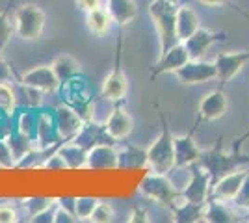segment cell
<instances>
[{"label":"cell","mask_w":249,"mask_h":223,"mask_svg":"<svg viewBox=\"0 0 249 223\" xmlns=\"http://www.w3.org/2000/svg\"><path fill=\"white\" fill-rule=\"evenodd\" d=\"M156 112H158L162 130H160V136L155 139V143L147 149V166L153 173L167 175L175 168V141H173L175 136L169 130L166 114L160 108H156Z\"/></svg>","instance_id":"obj_1"},{"label":"cell","mask_w":249,"mask_h":223,"mask_svg":"<svg viewBox=\"0 0 249 223\" xmlns=\"http://www.w3.org/2000/svg\"><path fill=\"white\" fill-rule=\"evenodd\" d=\"M178 2L177 0H153L149 4V15L155 22L158 41H160V54L166 52L177 45V11H178Z\"/></svg>","instance_id":"obj_2"},{"label":"cell","mask_w":249,"mask_h":223,"mask_svg":"<svg viewBox=\"0 0 249 223\" xmlns=\"http://www.w3.org/2000/svg\"><path fill=\"white\" fill-rule=\"evenodd\" d=\"M199 164L208 171L210 175V182L212 186L221 179L225 177L231 171L240 170L242 166H249V156L246 154H240V151H231V153H225L223 151V145H221V138L218 139V143L208 151H203L201 153V158H199Z\"/></svg>","instance_id":"obj_3"},{"label":"cell","mask_w":249,"mask_h":223,"mask_svg":"<svg viewBox=\"0 0 249 223\" xmlns=\"http://www.w3.org/2000/svg\"><path fill=\"white\" fill-rule=\"evenodd\" d=\"M45 22H47L45 11L36 4H22L15 10L13 17L15 32L24 41H37L45 30Z\"/></svg>","instance_id":"obj_4"},{"label":"cell","mask_w":249,"mask_h":223,"mask_svg":"<svg viewBox=\"0 0 249 223\" xmlns=\"http://www.w3.org/2000/svg\"><path fill=\"white\" fill-rule=\"evenodd\" d=\"M140 191L145 195L147 199L164 205L167 208H173L178 199H182L180 190H177L173 182L167 179V175H160V173H151L140 184Z\"/></svg>","instance_id":"obj_5"},{"label":"cell","mask_w":249,"mask_h":223,"mask_svg":"<svg viewBox=\"0 0 249 223\" xmlns=\"http://www.w3.org/2000/svg\"><path fill=\"white\" fill-rule=\"evenodd\" d=\"M188 168H190V182L180 190L182 199L192 201V203H207L208 191H210V188H212V182H210L208 171L205 170L199 162L190 164Z\"/></svg>","instance_id":"obj_6"},{"label":"cell","mask_w":249,"mask_h":223,"mask_svg":"<svg viewBox=\"0 0 249 223\" xmlns=\"http://www.w3.org/2000/svg\"><path fill=\"white\" fill-rule=\"evenodd\" d=\"M175 76L182 84L194 86L218 78V71H216L214 62L210 64V62H203V60H188L186 64L177 71Z\"/></svg>","instance_id":"obj_7"},{"label":"cell","mask_w":249,"mask_h":223,"mask_svg":"<svg viewBox=\"0 0 249 223\" xmlns=\"http://www.w3.org/2000/svg\"><path fill=\"white\" fill-rule=\"evenodd\" d=\"M21 84L34 87V89H37L41 93H54L62 82L58 80L52 65H37V67H34V69L22 74Z\"/></svg>","instance_id":"obj_8"},{"label":"cell","mask_w":249,"mask_h":223,"mask_svg":"<svg viewBox=\"0 0 249 223\" xmlns=\"http://www.w3.org/2000/svg\"><path fill=\"white\" fill-rule=\"evenodd\" d=\"M227 106H229V103H227L225 93H223V87L207 93V95L201 99V103H199L197 123H196L194 130H197V125L203 123V121H216L219 117H223L225 112H227Z\"/></svg>","instance_id":"obj_9"},{"label":"cell","mask_w":249,"mask_h":223,"mask_svg":"<svg viewBox=\"0 0 249 223\" xmlns=\"http://www.w3.org/2000/svg\"><path fill=\"white\" fill-rule=\"evenodd\" d=\"M227 39V32H212L208 28H199L196 34H192L184 43L190 60H203V56L208 49L218 41H225Z\"/></svg>","instance_id":"obj_10"},{"label":"cell","mask_w":249,"mask_h":223,"mask_svg":"<svg viewBox=\"0 0 249 223\" xmlns=\"http://www.w3.org/2000/svg\"><path fill=\"white\" fill-rule=\"evenodd\" d=\"M249 62V51H240V52L231 54H219L214 60L216 71H218L219 87L227 84L231 78H234L236 74L244 69V65Z\"/></svg>","instance_id":"obj_11"},{"label":"cell","mask_w":249,"mask_h":223,"mask_svg":"<svg viewBox=\"0 0 249 223\" xmlns=\"http://www.w3.org/2000/svg\"><path fill=\"white\" fill-rule=\"evenodd\" d=\"M188 60H190V54H188L184 43H177L171 49H167L166 52L160 54V60L156 62L151 71V78H156V76L166 73H177Z\"/></svg>","instance_id":"obj_12"},{"label":"cell","mask_w":249,"mask_h":223,"mask_svg":"<svg viewBox=\"0 0 249 223\" xmlns=\"http://www.w3.org/2000/svg\"><path fill=\"white\" fill-rule=\"evenodd\" d=\"M249 170H236L227 173L225 177H221L214 186V199H221V201H234V197L238 195L242 184L248 177Z\"/></svg>","instance_id":"obj_13"},{"label":"cell","mask_w":249,"mask_h":223,"mask_svg":"<svg viewBox=\"0 0 249 223\" xmlns=\"http://www.w3.org/2000/svg\"><path fill=\"white\" fill-rule=\"evenodd\" d=\"M194 132H188L186 136H175V168H186L194 162H199L201 158V149L194 141Z\"/></svg>","instance_id":"obj_14"},{"label":"cell","mask_w":249,"mask_h":223,"mask_svg":"<svg viewBox=\"0 0 249 223\" xmlns=\"http://www.w3.org/2000/svg\"><path fill=\"white\" fill-rule=\"evenodd\" d=\"M88 170H114L117 168V151L110 143H99L88 151Z\"/></svg>","instance_id":"obj_15"},{"label":"cell","mask_w":249,"mask_h":223,"mask_svg":"<svg viewBox=\"0 0 249 223\" xmlns=\"http://www.w3.org/2000/svg\"><path fill=\"white\" fill-rule=\"evenodd\" d=\"M128 91V82H126V76L119 67V62L114 69L108 73V76L104 78L103 82V97L108 101H114V103H121Z\"/></svg>","instance_id":"obj_16"},{"label":"cell","mask_w":249,"mask_h":223,"mask_svg":"<svg viewBox=\"0 0 249 223\" xmlns=\"http://www.w3.org/2000/svg\"><path fill=\"white\" fill-rule=\"evenodd\" d=\"M104 128L112 139H124L132 132L134 121H132L130 114H126L123 108H114L104 123Z\"/></svg>","instance_id":"obj_17"},{"label":"cell","mask_w":249,"mask_h":223,"mask_svg":"<svg viewBox=\"0 0 249 223\" xmlns=\"http://www.w3.org/2000/svg\"><path fill=\"white\" fill-rule=\"evenodd\" d=\"M106 10L110 13L112 21L123 28L128 22H132L138 17V6L134 0H108Z\"/></svg>","instance_id":"obj_18"},{"label":"cell","mask_w":249,"mask_h":223,"mask_svg":"<svg viewBox=\"0 0 249 223\" xmlns=\"http://www.w3.org/2000/svg\"><path fill=\"white\" fill-rule=\"evenodd\" d=\"M205 210H207V203H192V201H178L171 208L173 212V222L177 223H196L205 220Z\"/></svg>","instance_id":"obj_19"},{"label":"cell","mask_w":249,"mask_h":223,"mask_svg":"<svg viewBox=\"0 0 249 223\" xmlns=\"http://www.w3.org/2000/svg\"><path fill=\"white\" fill-rule=\"evenodd\" d=\"M56 125H58V132H60V138H74L78 134V130L82 128V119L80 116L69 110V108H58L56 110Z\"/></svg>","instance_id":"obj_20"},{"label":"cell","mask_w":249,"mask_h":223,"mask_svg":"<svg viewBox=\"0 0 249 223\" xmlns=\"http://www.w3.org/2000/svg\"><path fill=\"white\" fill-rule=\"evenodd\" d=\"M201 28L199 17L194 8L190 6H178L177 11V37L178 41H186L192 34H196Z\"/></svg>","instance_id":"obj_21"},{"label":"cell","mask_w":249,"mask_h":223,"mask_svg":"<svg viewBox=\"0 0 249 223\" xmlns=\"http://www.w3.org/2000/svg\"><path fill=\"white\" fill-rule=\"evenodd\" d=\"M52 69H54V73H56L58 80H60L62 84L73 80L74 76L80 74V65H78V62L74 60L73 56H69V54L58 56V58L54 60V64H52Z\"/></svg>","instance_id":"obj_22"},{"label":"cell","mask_w":249,"mask_h":223,"mask_svg":"<svg viewBox=\"0 0 249 223\" xmlns=\"http://www.w3.org/2000/svg\"><path fill=\"white\" fill-rule=\"evenodd\" d=\"M205 222L232 223V222H238V218H236L234 212H232L227 205H225V201H221V199H214V201H207Z\"/></svg>","instance_id":"obj_23"},{"label":"cell","mask_w":249,"mask_h":223,"mask_svg":"<svg viewBox=\"0 0 249 223\" xmlns=\"http://www.w3.org/2000/svg\"><path fill=\"white\" fill-rule=\"evenodd\" d=\"M112 17H110V13L106 8H97V10H91L88 11V15H86V24H88V28L91 30V34L95 35H106L108 30H110V26H112Z\"/></svg>","instance_id":"obj_24"},{"label":"cell","mask_w":249,"mask_h":223,"mask_svg":"<svg viewBox=\"0 0 249 223\" xmlns=\"http://www.w3.org/2000/svg\"><path fill=\"white\" fill-rule=\"evenodd\" d=\"M147 166V151L134 147H124L121 153H117V168H143Z\"/></svg>","instance_id":"obj_25"},{"label":"cell","mask_w":249,"mask_h":223,"mask_svg":"<svg viewBox=\"0 0 249 223\" xmlns=\"http://www.w3.org/2000/svg\"><path fill=\"white\" fill-rule=\"evenodd\" d=\"M60 154H62L65 162H67V166L71 168V170H78V168H86V160H88V151L82 149L80 145H65L58 151Z\"/></svg>","instance_id":"obj_26"},{"label":"cell","mask_w":249,"mask_h":223,"mask_svg":"<svg viewBox=\"0 0 249 223\" xmlns=\"http://www.w3.org/2000/svg\"><path fill=\"white\" fill-rule=\"evenodd\" d=\"M10 10H11V0L10 4L4 8V11H0V51L6 49V45L10 43L11 35L15 32V24L10 21Z\"/></svg>","instance_id":"obj_27"},{"label":"cell","mask_w":249,"mask_h":223,"mask_svg":"<svg viewBox=\"0 0 249 223\" xmlns=\"http://www.w3.org/2000/svg\"><path fill=\"white\" fill-rule=\"evenodd\" d=\"M112 220H114V208H112V205H108V203H104V201L97 203V206H95L91 216H89V222L108 223V222H112Z\"/></svg>","instance_id":"obj_28"},{"label":"cell","mask_w":249,"mask_h":223,"mask_svg":"<svg viewBox=\"0 0 249 223\" xmlns=\"http://www.w3.org/2000/svg\"><path fill=\"white\" fill-rule=\"evenodd\" d=\"M97 199L95 197H76V205H74V212L78 220H89V216L97 206Z\"/></svg>","instance_id":"obj_29"},{"label":"cell","mask_w":249,"mask_h":223,"mask_svg":"<svg viewBox=\"0 0 249 223\" xmlns=\"http://www.w3.org/2000/svg\"><path fill=\"white\" fill-rule=\"evenodd\" d=\"M15 106V91L10 82L0 84V112H11Z\"/></svg>","instance_id":"obj_30"},{"label":"cell","mask_w":249,"mask_h":223,"mask_svg":"<svg viewBox=\"0 0 249 223\" xmlns=\"http://www.w3.org/2000/svg\"><path fill=\"white\" fill-rule=\"evenodd\" d=\"M52 203H56L54 199H47V197H32V199H26L24 201V208H26V214L30 216V220L34 216H37V214L45 210V208H49Z\"/></svg>","instance_id":"obj_31"},{"label":"cell","mask_w":249,"mask_h":223,"mask_svg":"<svg viewBox=\"0 0 249 223\" xmlns=\"http://www.w3.org/2000/svg\"><path fill=\"white\" fill-rule=\"evenodd\" d=\"M37 117L39 116H34L30 112H26V114H22L21 121H19V130L32 139L37 136Z\"/></svg>","instance_id":"obj_32"},{"label":"cell","mask_w":249,"mask_h":223,"mask_svg":"<svg viewBox=\"0 0 249 223\" xmlns=\"http://www.w3.org/2000/svg\"><path fill=\"white\" fill-rule=\"evenodd\" d=\"M13 153L8 141L0 139V168H11L13 166Z\"/></svg>","instance_id":"obj_33"},{"label":"cell","mask_w":249,"mask_h":223,"mask_svg":"<svg viewBox=\"0 0 249 223\" xmlns=\"http://www.w3.org/2000/svg\"><path fill=\"white\" fill-rule=\"evenodd\" d=\"M43 168L45 170H69L67 162H65V158H63L60 153H54L52 156H49V160L43 164Z\"/></svg>","instance_id":"obj_34"},{"label":"cell","mask_w":249,"mask_h":223,"mask_svg":"<svg viewBox=\"0 0 249 223\" xmlns=\"http://www.w3.org/2000/svg\"><path fill=\"white\" fill-rule=\"evenodd\" d=\"M234 203H236L238 206L249 208V173H248V177H246V181H244V184H242V188H240L238 195L234 197Z\"/></svg>","instance_id":"obj_35"},{"label":"cell","mask_w":249,"mask_h":223,"mask_svg":"<svg viewBox=\"0 0 249 223\" xmlns=\"http://www.w3.org/2000/svg\"><path fill=\"white\" fill-rule=\"evenodd\" d=\"M196 2H199V4H203V6H210V8H218V6H229L231 10L238 11L240 15H244V17H248V19H249L248 13H244V11L240 10V8H236L234 4H231L229 0H196Z\"/></svg>","instance_id":"obj_36"},{"label":"cell","mask_w":249,"mask_h":223,"mask_svg":"<svg viewBox=\"0 0 249 223\" xmlns=\"http://www.w3.org/2000/svg\"><path fill=\"white\" fill-rule=\"evenodd\" d=\"M17 222V212L10 205H0V223H15Z\"/></svg>","instance_id":"obj_37"},{"label":"cell","mask_w":249,"mask_h":223,"mask_svg":"<svg viewBox=\"0 0 249 223\" xmlns=\"http://www.w3.org/2000/svg\"><path fill=\"white\" fill-rule=\"evenodd\" d=\"M2 82H13V71H11V65L0 58V84Z\"/></svg>","instance_id":"obj_38"},{"label":"cell","mask_w":249,"mask_h":223,"mask_svg":"<svg viewBox=\"0 0 249 223\" xmlns=\"http://www.w3.org/2000/svg\"><path fill=\"white\" fill-rule=\"evenodd\" d=\"M74 4H76V8L82 11H91V10H97V8H101V4H103V0H74Z\"/></svg>","instance_id":"obj_39"},{"label":"cell","mask_w":249,"mask_h":223,"mask_svg":"<svg viewBox=\"0 0 249 223\" xmlns=\"http://www.w3.org/2000/svg\"><path fill=\"white\" fill-rule=\"evenodd\" d=\"M128 222L132 223H147L149 222V212H147L145 208H140V206H136L132 214H130V218H128Z\"/></svg>","instance_id":"obj_40"},{"label":"cell","mask_w":249,"mask_h":223,"mask_svg":"<svg viewBox=\"0 0 249 223\" xmlns=\"http://www.w3.org/2000/svg\"><path fill=\"white\" fill-rule=\"evenodd\" d=\"M58 205H60V206H63L65 210H69V212L73 214V216H76V212H74V205H76V199H74V197H71V199H69V197L58 199ZM76 220H78V218H76Z\"/></svg>","instance_id":"obj_41"},{"label":"cell","mask_w":249,"mask_h":223,"mask_svg":"<svg viewBox=\"0 0 249 223\" xmlns=\"http://www.w3.org/2000/svg\"><path fill=\"white\" fill-rule=\"evenodd\" d=\"M248 138H249V130H246V132H244L240 138H236V141H234L232 149H234V151H240V149H242V145H244V141H246Z\"/></svg>","instance_id":"obj_42"},{"label":"cell","mask_w":249,"mask_h":223,"mask_svg":"<svg viewBox=\"0 0 249 223\" xmlns=\"http://www.w3.org/2000/svg\"><path fill=\"white\" fill-rule=\"evenodd\" d=\"M246 222H249V214H248V218H246Z\"/></svg>","instance_id":"obj_43"},{"label":"cell","mask_w":249,"mask_h":223,"mask_svg":"<svg viewBox=\"0 0 249 223\" xmlns=\"http://www.w3.org/2000/svg\"><path fill=\"white\" fill-rule=\"evenodd\" d=\"M0 58H2V51H0Z\"/></svg>","instance_id":"obj_44"}]
</instances>
